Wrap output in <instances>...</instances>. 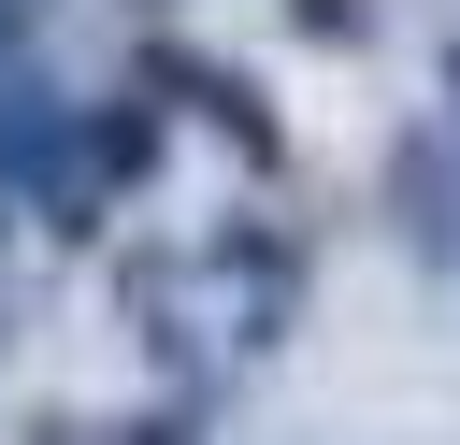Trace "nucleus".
Masks as SVG:
<instances>
[{"label":"nucleus","instance_id":"2","mask_svg":"<svg viewBox=\"0 0 460 445\" xmlns=\"http://www.w3.org/2000/svg\"><path fill=\"white\" fill-rule=\"evenodd\" d=\"M446 144H460V129H446V115H431V129H402V144H388V201H402V230H417V244H431V258H460V187H446Z\"/></svg>","mask_w":460,"mask_h":445},{"label":"nucleus","instance_id":"4","mask_svg":"<svg viewBox=\"0 0 460 445\" xmlns=\"http://www.w3.org/2000/svg\"><path fill=\"white\" fill-rule=\"evenodd\" d=\"M288 29H302V43H345V57H359V43H374V0H288Z\"/></svg>","mask_w":460,"mask_h":445},{"label":"nucleus","instance_id":"3","mask_svg":"<svg viewBox=\"0 0 460 445\" xmlns=\"http://www.w3.org/2000/svg\"><path fill=\"white\" fill-rule=\"evenodd\" d=\"M216 402H230V373H201L187 402H158V416H129L115 445H201V431H216Z\"/></svg>","mask_w":460,"mask_h":445},{"label":"nucleus","instance_id":"5","mask_svg":"<svg viewBox=\"0 0 460 445\" xmlns=\"http://www.w3.org/2000/svg\"><path fill=\"white\" fill-rule=\"evenodd\" d=\"M431 72H446V129H460V29H446V57H431Z\"/></svg>","mask_w":460,"mask_h":445},{"label":"nucleus","instance_id":"1","mask_svg":"<svg viewBox=\"0 0 460 445\" xmlns=\"http://www.w3.org/2000/svg\"><path fill=\"white\" fill-rule=\"evenodd\" d=\"M129 86H144V100H172V115H201V129H230L259 172L288 158V144H273V100H259L230 57H201V43H144V57H129Z\"/></svg>","mask_w":460,"mask_h":445}]
</instances>
